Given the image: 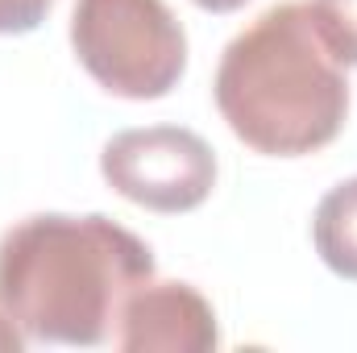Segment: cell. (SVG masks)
<instances>
[{"mask_svg":"<svg viewBox=\"0 0 357 353\" xmlns=\"http://www.w3.org/2000/svg\"><path fill=\"white\" fill-rule=\"evenodd\" d=\"M50 8H54V0H0V38L38 29Z\"/></svg>","mask_w":357,"mask_h":353,"instance_id":"obj_8","label":"cell"},{"mask_svg":"<svg viewBox=\"0 0 357 353\" xmlns=\"http://www.w3.org/2000/svg\"><path fill=\"white\" fill-rule=\"evenodd\" d=\"M312 13L345 67H357V0H312Z\"/></svg>","mask_w":357,"mask_h":353,"instance_id":"obj_7","label":"cell"},{"mask_svg":"<svg viewBox=\"0 0 357 353\" xmlns=\"http://www.w3.org/2000/svg\"><path fill=\"white\" fill-rule=\"evenodd\" d=\"M146 278L154 250L100 212H38L0 237V312L25 341H112L125 299Z\"/></svg>","mask_w":357,"mask_h":353,"instance_id":"obj_1","label":"cell"},{"mask_svg":"<svg viewBox=\"0 0 357 353\" xmlns=\"http://www.w3.org/2000/svg\"><path fill=\"white\" fill-rule=\"evenodd\" d=\"M191 4H199L204 13H237V8H245L250 0H191Z\"/></svg>","mask_w":357,"mask_h":353,"instance_id":"obj_10","label":"cell"},{"mask_svg":"<svg viewBox=\"0 0 357 353\" xmlns=\"http://www.w3.org/2000/svg\"><path fill=\"white\" fill-rule=\"evenodd\" d=\"M112 345L125 353H208L220 345L216 312L191 283L146 278L121 308Z\"/></svg>","mask_w":357,"mask_h":353,"instance_id":"obj_5","label":"cell"},{"mask_svg":"<svg viewBox=\"0 0 357 353\" xmlns=\"http://www.w3.org/2000/svg\"><path fill=\"white\" fill-rule=\"evenodd\" d=\"M312 241L320 262L337 278L357 283V175L337 183L312 216Z\"/></svg>","mask_w":357,"mask_h":353,"instance_id":"obj_6","label":"cell"},{"mask_svg":"<svg viewBox=\"0 0 357 353\" xmlns=\"http://www.w3.org/2000/svg\"><path fill=\"white\" fill-rule=\"evenodd\" d=\"M71 50L108 96L162 100L187 71V33L167 0H75Z\"/></svg>","mask_w":357,"mask_h":353,"instance_id":"obj_3","label":"cell"},{"mask_svg":"<svg viewBox=\"0 0 357 353\" xmlns=\"http://www.w3.org/2000/svg\"><path fill=\"white\" fill-rule=\"evenodd\" d=\"M212 96L233 137L266 158L320 154L349 121L345 63L303 0L266 8L225 46Z\"/></svg>","mask_w":357,"mask_h":353,"instance_id":"obj_2","label":"cell"},{"mask_svg":"<svg viewBox=\"0 0 357 353\" xmlns=\"http://www.w3.org/2000/svg\"><path fill=\"white\" fill-rule=\"evenodd\" d=\"M21 345H25V337H21V333L8 324V316L0 312V350H21Z\"/></svg>","mask_w":357,"mask_h":353,"instance_id":"obj_9","label":"cell"},{"mask_svg":"<svg viewBox=\"0 0 357 353\" xmlns=\"http://www.w3.org/2000/svg\"><path fill=\"white\" fill-rule=\"evenodd\" d=\"M104 183L146 208V212H195L216 187V154L212 146L178 125H146L112 133L100 150Z\"/></svg>","mask_w":357,"mask_h":353,"instance_id":"obj_4","label":"cell"}]
</instances>
